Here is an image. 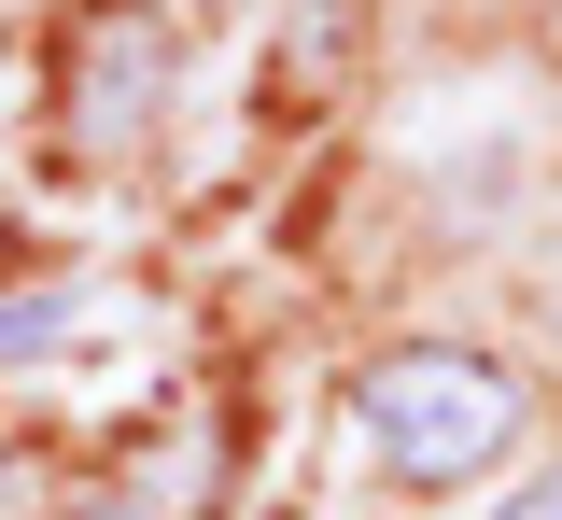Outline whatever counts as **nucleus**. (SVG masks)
Returning a JSON list of instances; mask_svg holds the SVG:
<instances>
[{
    "label": "nucleus",
    "mask_w": 562,
    "mask_h": 520,
    "mask_svg": "<svg viewBox=\"0 0 562 520\" xmlns=\"http://www.w3.org/2000/svg\"><path fill=\"white\" fill-rule=\"evenodd\" d=\"M155 99H169V29L155 14H99L85 29V142H127Z\"/></svg>",
    "instance_id": "2"
},
{
    "label": "nucleus",
    "mask_w": 562,
    "mask_h": 520,
    "mask_svg": "<svg viewBox=\"0 0 562 520\" xmlns=\"http://www.w3.org/2000/svg\"><path fill=\"white\" fill-rule=\"evenodd\" d=\"M549 324H562V268H549Z\"/></svg>",
    "instance_id": "4"
},
{
    "label": "nucleus",
    "mask_w": 562,
    "mask_h": 520,
    "mask_svg": "<svg viewBox=\"0 0 562 520\" xmlns=\"http://www.w3.org/2000/svg\"><path fill=\"white\" fill-rule=\"evenodd\" d=\"M492 520H562V464H549V478H520V493H506Z\"/></svg>",
    "instance_id": "3"
},
{
    "label": "nucleus",
    "mask_w": 562,
    "mask_h": 520,
    "mask_svg": "<svg viewBox=\"0 0 562 520\" xmlns=\"http://www.w3.org/2000/svg\"><path fill=\"white\" fill-rule=\"evenodd\" d=\"M351 422H366V450L394 464V478H479L492 450L520 437V380L479 366V352H380V366L351 380Z\"/></svg>",
    "instance_id": "1"
}]
</instances>
